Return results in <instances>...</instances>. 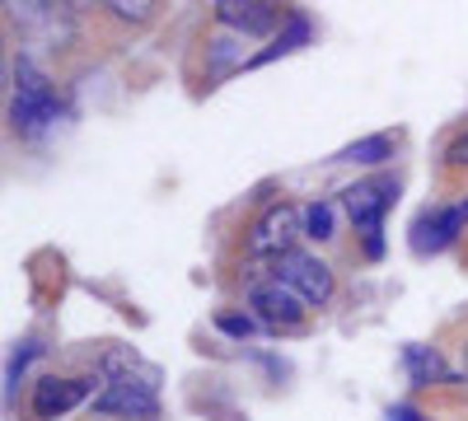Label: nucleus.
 Instances as JSON below:
<instances>
[{
	"label": "nucleus",
	"mask_w": 468,
	"mask_h": 421,
	"mask_svg": "<svg viewBox=\"0 0 468 421\" xmlns=\"http://www.w3.org/2000/svg\"><path fill=\"white\" fill-rule=\"evenodd\" d=\"M57 112H61V99H57L52 80L33 66V57H19L15 61V103H10L15 132L37 136L48 122H57Z\"/></svg>",
	"instance_id": "1"
},
{
	"label": "nucleus",
	"mask_w": 468,
	"mask_h": 421,
	"mask_svg": "<svg viewBox=\"0 0 468 421\" xmlns=\"http://www.w3.org/2000/svg\"><path fill=\"white\" fill-rule=\"evenodd\" d=\"M399 197V183L394 178H366V183H351L342 193V206L346 216L356 220V229L366 235V258H379L384 253V211L394 206Z\"/></svg>",
	"instance_id": "2"
},
{
	"label": "nucleus",
	"mask_w": 468,
	"mask_h": 421,
	"mask_svg": "<svg viewBox=\"0 0 468 421\" xmlns=\"http://www.w3.org/2000/svg\"><path fill=\"white\" fill-rule=\"evenodd\" d=\"M271 281H282L286 290H295L304 304H328L333 300V272L319 258H309L300 248L271 258Z\"/></svg>",
	"instance_id": "3"
},
{
	"label": "nucleus",
	"mask_w": 468,
	"mask_h": 421,
	"mask_svg": "<svg viewBox=\"0 0 468 421\" xmlns=\"http://www.w3.org/2000/svg\"><path fill=\"white\" fill-rule=\"evenodd\" d=\"M304 235V211L291 206V202H277V206H267L262 220L253 225V235H249V253L258 258H282V253H295V239Z\"/></svg>",
	"instance_id": "4"
},
{
	"label": "nucleus",
	"mask_w": 468,
	"mask_h": 421,
	"mask_svg": "<svg viewBox=\"0 0 468 421\" xmlns=\"http://www.w3.org/2000/svg\"><path fill=\"white\" fill-rule=\"evenodd\" d=\"M249 310L258 314V323L267 328H295L304 319V300L295 290H286L282 281H258L249 290Z\"/></svg>",
	"instance_id": "5"
},
{
	"label": "nucleus",
	"mask_w": 468,
	"mask_h": 421,
	"mask_svg": "<svg viewBox=\"0 0 468 421\" xmlns=\"http://www.w3.org/2000/svg\"><path fill=\"white\" fill-rule=\"evenodd\" d=\"M99 416H150L154 412V384L150 379H108V389L94 398Z\"/></svg>",
	"instance_id": "6"
},
{
	"label": "nucleus",
	"mask_w": 468,
	"mask_h": 421,
	"mask_svg": "<svg viewBox=\"0 0 468 421\" xmlns=\"http://www.w3.org/2000/svg\"><path fill=\"white\" fill-rule=\"evenodd\" d=\"M90 389H94V379H57V374L37 379V384H33V416L37 421H57L75 403H85Z\"/></svg>",
	"instance_id": "7"
},
{
	"label": "nucleus",
	"mask_w": 468,
	"mask_h": 421,
	"mask_svg": "<svg viewBox=\"0 0 468 421\" xmlns=\"http://www.w3.org/2000/svg\"><path fill=\"white\" fill-rule=\"evenodd\" d=\"M216 19L239 37H253L282 24V5H271V0H216Z\"/></svg>",
	"instance_id": "8"
},
{
	"label": "nucleus",
	"mask_w": 468,
	"mask_h": 421,
	"mask_svg": "<svg viewBox=\"0 0 468 421\" xmlns=\"http://www.w3.org/2000/svg\"><path fill=\"white\" fill-rule=\"evenodd\" d=\"M468 225V216L459 206H431V211H421L417 225H412V248L426 258V253H441L454 244V235Z\"/></svg>",
	"instance_id": "9"
},
{
	"label": "nucleus",
	"mask_w": 468,
	"mask_h": 421,
	"mask_svg": "<svg viewBox=\"0 0 468 421\" xmlns=\"http://www.w3.org/2000/svg\"><path fill=\"white\" fill-rule=\"evenodd\" d=\"M403 365H408V374H412V384H445V379H450L445 361H441L431 347H408V352H403Z\"/></svg>",
	"instance_id": "10"
},
{
	"label": "nucleus",
	"mask_w": 468,
	"mask_h": 421,
	"mask_svg": "<svg viewBox=\"0 0 468 421\" xmlns=\"http://www.w3.org/2000/svg\"><path fill=\"white\" fill-rule=\"evenodd\" d=\"M388 155H394V141L388 136H361L356 145H346L337 164H384Z\"/></svg>",
	"instance_id": "11"
},
{
	"label": "nucleus",
	"mask_w": 468,
	"mask_h": 421,
	"mask_svg": "<svg viewBox=\"0 0 468 421\" xmlns=\"http://www.w3.org/2000/svg\"><path fill=\"white\" fill-rule=\"evenodd\" d=\"M300 43H309V19H304V15H291V28H286L262 57H253V61L262 66V61H271V57H286V52H295Z\"/></svg>",
	"instance_id": "12"
},
{
	"label": "nucleus",
	"mask_w": 468,
	"mask_h": 421,
	"mask_svg": "<svg viewBox=\"0 0 468 421\" xmlns=\"http://www.w3.org/2000/svg\"><path fill=\"white\" fill-rule=\"evenodd\" d=\"M304 235L309 239H333V206L328 202L304 206Z\"/></svg>",
	"instance_id": "13"
},
{
	"label": "nucleus",
	"mask_w": 468,
	"mask_h": 421,
	"mask_svg": "<svg viewBox=\"0 0 468 421\" xmlns=\"http://www.w3.org/2000/svg\"><path fill=\"white\" fill-rule=\"evenodd\" d=\"M234 61H244V37H216L211 43V70H225Z\"/></svg>",
	"instance_id": "14"
},
{
	"label": "nucleus",
	"mask_w": 468,
	"mask_h": 421,
	"mask_svg": "<svg viewBox=\"0 0 468 421\" xmlns=\"http://www.w3.org/2000/svg\"><path fill=\"white\" fill-rule=\"evenodd\" d=\"M216 328H220L225 337H239V342H244V337H253V332H258V319H249V314H244V319H239V314H220V319H216Z\"/></svg>",
	"instance_id": "15"
},
{
	"label": "nucleus",
	"mask_w": 468,
	"mask_h": 421,
	"mask_svg": "<svg viewBox=\"0 0 468 421\" xmlns=\"http://www.w3.org/2000/svg\"><path fill=\"white\" fill-rule=\"evenodd\" d=\"M108 10H112L117 19H127V24H145L154 5H150V0H132V5H127V0H112V5H108Z\"/></svg>",
	"instance_id": "16"
},
{
	"label": "nucleus",
	"mask_w": 468,
	"mask_h": 421,
	"mask_svg": "<svg viewBox=\"0 0 468 421\" xmlns=\"http://www.w3.org/2000/svg\"><path fill=\"white\" fill-rule=\"evenodd\" d=\"M37 352H43V347H37V342H24V347L10 356V384H19V374H24V365L37 356Z\"/></svg>",
	"instance_id": "17"
},
{
	"label": "nucleus",
	"mask_w": 468,
	"mask_h": 421,
	"mask_svg": "<svg viewBox=\"0 0 468 421\" xmlns=\"http://www.w3.org/2000/svg\"><path fill=\"white\" fill-rule=\"evenodd\" d=\"M384 421H426V416L417 407H408V403H394V407L384 412Z\"/></svg>",
	"instance_id": "18"
},
{
	"label": "nucleus",
	"mask_w": 468,
	"mask_h": 421,
	"mask_svg": "<svg viewBox=\"0 0 468 421\" xmlns=\"http://www.w3.org/2000/svg\"><path fill=\"white\" fill-rule=\"evenodd\" d=\"M450 164H468V132L463 136H454V145H450V155H445Z\"/></svg>",
	"instance_id": "19"
},
{
	"label": "nucleus",
	"mask_w": 468,
	"mask_h": 421,
	"mask_svg": "<svg viewBox=\"0 0 468 421\" xmlns=\"http://www.w3.org/2000/svg\"><path fill=\"white\" fill-rule=\"evenodd\" d=\"M463 370H468V347H463Z\"/></svg>",
	"instance_id": "20"
}]
</instances>
